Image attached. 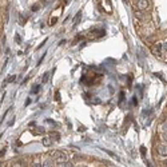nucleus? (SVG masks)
Returning <instances> with one entry per match:
<instances>
[{
  "label": "nucleus",
  "instance_id": "dca6fc26",
  "mask_svg": "<svg viewBox=\"0 0 167 167\" xmlns=\"http://www.w3.org/2000/svg\"><path fill=\"white\" fill-rule=\"evenodd\" d=\"M32 167H43V166L40 165V163H33V165H32Z\"/></svg>",
  "mask_w": 167,
  "mask_h": 167
},
{
  "label": "nucleus",
  "instance_id": "6ab92c4d",
  "mask_svg": "<svg viewBox=\"0 0 167 167\" xmlns=\"http://www.w3.org/2000/svg\"><path fill=\"white\" fill-rule=\"evenodd\" d=\"M163 48H165V51H166V52H167V42H166V43H165V46H163Z\"/></svg>",
  "mask_w": 167,
  "mask_h": 167
},
{
  "label": "nucleus",
  "instance_id": "9b49d317",
  "mask_svg": "<svg viewBox=\"0 0 167 167\" xmlns=\"http://www.w3.org/2000/svg\"><path fill=\"white\" fill-rule=\"evenodd\" d=\"M56 21H58V17H51V21H49V24H51V26H54Z\"/></svg>",
  "mask_w": 167,
  "mask_h": 167
},
{
  "label": "nucleus",
  "instance_id": "f8f14e48",
  "mask_svg": "<svg viewBox=\"0 0 167 167\" xmlns=\"http://www.w3.org/2000/svg\"><path fill=\"white\" fill-rule=\"evenodd\" d=\"M31 10H32L33 12H36V11L39 10V4H33V5H32V8H31Z\"/></svg>",
  "mask_w": 167,
  "mask_h": 167
},
{
  "label": "nucleus",
  "instance_id": "0eeeda50",
  "mask_svg": "<svg viewBox=\"0 0 167 167\" xmlns=\"http://www.w3.org/2000/svg\"><path fill=\"white\" fill-rule=\"evenodd\" d=\"M43 144H44V146H51V139H49V138H43Z\"/></svg>",
  "mask_w": 167,
  "mask_h": 167
},
{
  "label": "nucleus",
  "instance_id": "412c9836",
  "mask_svg": "<svg viewBox=\"0 0 167 167\" xmlns=\"http://www.w3.org/2000/svg\"><path fill=\"white\" fill-rule=\"evenodd\" d=\"M82 167H87V166H82Z\"/></svg>",
  "mask_w": 167,
  "mask_h": 167
},
{
  "label": "nucleus",
  "instance_id": "6e6552de",
  "mask_svg": "<svg viewBox=\"0 0 167 167\" xmlns=\"http://www.w3.org/2000/svg\"><path fill=\"white\" fill-rule=\"evenodd\" d=\"M15 79H16V75H11V76H8V78H7V79H5L4 84H5V83H12V82H14V80H15Z\"/></svg>",
  "mask_w": 167,
  "mask_h": 167
},
{
  "label": "nucleus",
  "instance_id": "20e7f679",
  "mask_svg": "<svg viewBox=\"0 0 167 167\" xmlns=\"http://www.w3.org/2000/svg\"><path fill=\"white\" fill-rule=\"evenodd\" d=\"M58 167H72V163L68 160H64V162H58Z\"/></svg>",
  "mask_w": 167,
  "mask_h": 167
},
{
  "label": "nucleus",
  "instance_id": "4468645a",
  "mask_svg": "<svg viewBox=\"0 0 167 167\" xmlns=\"http://www.w3.org/2000/svg\"><path fill=\"white\" fill-rule=\"evenodd\" d=\"M15 42H16L17 44H19V43H20V36L17 35V33H16V35H15Z\"/></svg>",
  "mask_w": 167,
  "mask_h": 167
},
{
  "label": "nucleus",
  "instance_id": "a211bd4d",
  "mask_svg": "<svg viewBox=\"0 0 167 167\" xmlns=\"http://www.w3.org/2000/svg\"><path fill=\"white\" fill-rule=\"evenodd\" d=\"M140 150H142V154H143V155H144V154H146V148H144V147H142Z\"/></svg>",
  "mask_w": 167,
  "mask_h": 167
},
{
  "label": "nucleus",
  "instance_id": "39448f33",
  "mask_svg": "<svg viewBox=\"0 0 167 167\" xmlns=\"http://www.w3.org/2000/svg\"><path fill=\"white\" fill-rule=\"evenodd\" d=\"M80 19H82V11H78V14H76L75 19H74V23H75V26L80 21Z\"/></svg>",
  "mask_w": 167,
  "mask_h": 167
},
{
  "label": "nucleus",
  "instance_id": "9d476101",
  "mask_svg": "<svg viewBox=\"0 0 167 167\" xmlns=\"http://www.w3.org/2000/svg\"><path fill=\"white\" fill-rule=\"evenodd\" d=\"M48 76H49V74H48V72H46V74H44V76L42 78V82H43V83L47 82V80H48Z\"/></svg>",
  "mask_w": 167,
  "mask_h": 167
},
{
  "label": "nucleus",
  "instance_id": "423d86ee",
  "mask_svg": "<svg viewBox=\"0 0 167 167\" xmlns=\"http://www.w3.org/2000/svg\"><path fill=\"white\" fill-rule=\"evenodd\" d=\"M43 167H54V162L51 159H47L43 162Z\"/></svg>",
  "mask_w": 167,
  "mask_h": 167
},
{
  "label": "nucleus",
  "instance_id": "1a4fd4ad",
  "mask_svg": "<svg viewBox=\"0 0 167 167\" xmlns=\"http://www.w3.org/2000/svg\"><path fill=\"white\" fill-rule=\"evenodd\" d=\"M39 90H40V86H39V84H35V86L32 87V91H31V94H38Z\"/></svg>",
  "mask_w": 167,
  "mask_h": 167
},
{
  "label": "nucleus",
  "instance_id": "f03ea898",
  "mask_svg": "<svg viewBox=\"0 0 167 167\" xmlns=\"http://www.w3.org/2000/svg\"><path fill=\"white\" fill-rule=\"evenodd\" d=\"M137 7L140 11L147 10V7H148V0H138V2H137Z\"/></svg>",
  "mask_w": 167,
  "mask_h": 167
},
{
  "label": "nucleus",
  "instance_id": "aec40b11",
  "mask_svg": "<svg viewBox=\"0 0 167 167\" xmlns=\"http://www.w3.org/2000/svg\"><path fill=\"white\" fill-rule=\"evenodd\" d=\"M165 165H166V167H167V160H166V162H165Z\"/></svg>",
  "mask_w": 167,
  "mask_h": 167
},
{
  "label": "nucleus",
  "instance_id": "f257e3e1",
  "mask_svg": "<svg viewBox=\"0 0 167 167\" xmlns=\"http://www.w3.org/2000/svg\"><path fill=\"white\" fill-rule=\"evenodd\" d=\"M49 155L54 156L55 159L58 160V162H64V160H67V155L64 153H61V151L54 150V151H51V153H49Z\"/></svg>",
  "mask_w": 167,
  "mask_h": 167
},
{
  "label": "nucleus",
  "instance_id": "f3484780",
  "mask_svg": "<svg viewBox=\"0 0 167 167\" xmlns=\"http://www.w3.org/2000/svg\"><path fill=\"white\" fill-rule=\"evenodd\" d=\"M163 139H165V140L167 142V131L165 132V134H163Z\"/></svg>",
  "mask_w": 167,
  "mask_h": 167
},
{
  "label": "nucleus",
  "instance_id": "2eb2a0df",
  "mask_svg": "<svg viewBox=\"0 0 167 167\" xmlns=\"http://www.w3.org/2000/svg\"><path fill=\"white\" fill-rule=\"evenodd\" d=\"M162 130H163V131H167V122H166L165 124L162 126Z\"/></svg>",
  "mask_w": 167,
  "mask_h": 167
},
{
  "label": "nucleus",
  "instance_id": "7ed1b4c3",
  "mask_svg": "<svg viewBox=\"0 0 167 167\" xmlns=\"http://www.w3.org/2000/svg\"><path fill=\"white\" fill-rule=\"evenodd\" d=\"M158 153H159L160 156H167V146L166 144H160L159 147H158Z\"/></svg>",
  "mask_w": 167,
  "mask_h": 167
},
{
  "label": "nucleus",
  "instance_id": "ddd939ff",
  "mask_svg": "<svg viewBox=\"0 0 167 167\" xmlns=\"http://www.w3.org/2000/svg\"><path fill=\"white\" fill-rule=\"evenodd\" d=\"M52 138H55V140H59V138H60V135L59 134H56V132H52Z\"/></svg>",
  "mask_w": 167,
  "mask_h": 167
}]
</instances>
